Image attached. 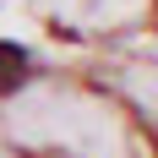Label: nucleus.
Wrapping results in <instances>:
<instances>
[{
  "label": "nucleus",
  "mask_w": 158,
  "mask_h": 158,
  "mask_svg": "<svg viewBox=\"0 0 158 158\" xmlns=\"http://www.w3.org/2000/svg\"><path fill=\"white\" fill-rule=\"evenodd\" d=\"M33 65V49L27 44H11V38H0V93H11L16 82H22V71Z\"/></svg>",
  "instance_id": "nucleus-1"
}]
</instances>
